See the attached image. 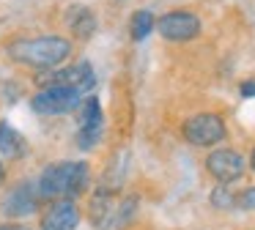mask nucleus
<instances>
[{"instance_id": "obj_18", "label": "nucleus", "mask_w": 255, "mask_h": 230, "mask_svg": "<svg viewBox=\"0 0 255 230\" xmlns=\"http://www.w3.org/2000/svg\"><path fill=\"white\" fill-rule=\"evenodd\" d=\"M0 230H28V228H22V225H6V228H0Z\"/></svg>"}, {"instance_id": "obj_10", "label": "nucleus", "mask_w": 255, "mask_h": 230, "mask_svg": "<svg viewBox=\"0 0 255 230\" xmlns=\"http://www.w3.org/2000/svg\"><path fill=\"white\" fill-rule=\"evenodd\" d=\"M69 30H72L77 38H91L96 33L94 11L85 8V5H74V8L69 11Z\"/></svg>"}, {"instance_id": "obj_20", "label": "nucleus", "mask_w": 255, "mask_h": 230, "mask_svg": "<svg viewBox=\"0 0 255 230\" xmlns=\"http://www.w3.org/2000/svg\"><path fill=\"white\" fill-rule=\"evenodd\" d=\"M250 167L255 170V148H253V153H250Z\"/></svg>"}, {"instance_id": "obj_12", "label": "nucleus", "mask_w": 255, "mask_h": 230, "mask_svg": "<svg viewBox=\"0 0 255 230\" xmlns=\"http://www.w3.org/2000/svg\"><path fill=\"white\" fill-rule=\"evenodd\" d=\"M110 214H113V195L107 192V186H105V189H99L94 197H91L88 217H91V222H94L96 228H105L107 219H110Z\"/></svg>"}, {"instance_id": "obj_14", "label": "nucleus", "mask_w": 255, "mask_h": 230, "mask_svg": "<svg viewBox=\"0 0 255 230\" xmlns=\"http://www.w3.org/2000/svg\"><path fill=\"white\" fill-rule=\"evenodd\" d=\"M156 27V19L148 8H137L132 16V38L134 41H143V38L151 36V30Z\"/></svg>"}, {"instance_id": "obj_1", "label": "nucleus", "mask_w": 255, "mask_h": 230, "mask_svg": "<svg viewBox=\"0 0 255 230\" xmlns=\"http://www.w3.org/2000/svg\"><path fill=\"white\" fill-rule=\"evenodd\" d=\"M88 186V164L85 162H55L41 173L36 192L39 200H74Z\"/></svg>"}, {"instance_id": "obj_19", "label": "nucleus", "mask_w": 255, "mask_h": 230, "mask_svg": "<svg viewBox=\"0 0 255 230\" xmlns=\"http://www.w3.org/2000/svg\"><path fill=\"white\" fill-rule=\"evenodd\" d=\"M3 178H6V167H3V162H0V184H3Z\"/></svg>"}, {"instance_id": "obj_5", "label": "nucleus", "mask_w": 255, "mask_h": 230, "mask_svg": "<svg viewBox=\"0 0 255 230\" xmlns=\"http://www.w3.org/2000/svg\"><path fill=\"white\" fill-rule=\"evenodd\" d=\"M156 30L167 41H192L200 33V19L192 11H167L156 19Z\"/></svg>"}, {"instance_id": "obj_7", "label": "nucleus", "mask_w": 255, "mask_h": 230, "mask_svg": "<svg viewBox=\"0 0 255 230\" xmlns=\"http://www.w3.org/2000/svg\"><path fill=\"white\" fill-rule=\"evenodd\" d=\"M44 82L47 85H66V88H74V91L85 93V91H91V88L96 85V77H94L91 63L80 60V63H72V66H66V69H61V71H52L50 77H44Z\"/></svg>"}, {"instance_id": "obj_13", "label": "nucleus", "mask_w": 255, "mask_h": 230, "mask_svg": "<svg viewBox=\"0 0 255 230\" xmlns=\"http://www.w3.org/2000/svg\"><path fill=\"white\" fill-rule=\"evenodd\" d=\"M102 120H105V115H102L99 99L88 96L83 102V113H80V129H102Z\"/></svg>"}, {"instance_id": "obj_4", "label": "nucleus", "mask_w": 255, "mask_h": 230, "mask_svg": "<svg viewBox=\"0 0 255 230\" xmlns=\"http://www.w3.org/2000/svg\"><path fill=\"white\" fill-rule=\"evenodd\" d=\"M225 134H228L225 120H222L217 113L192 115V118L184 123V140H187L189 145H198V148L217 145V142L225 140Z\"/></svg>"}, {"instance_id": "obj_9", "label": "nucleus", "mask_w": 255, "mask_h": 230, "mask_svg": "<svg viewBox=\"0 0 255 230\" xmlns=\"http://www.w3.org/2000/svg\"><path fill=\"white\" fill-rule=\"evenodd\" d=\"M36 206H39V192H36V186L19 184L6 195V200H3V214L11 217V219L30 217V214L36 211Z\"/></svg>"}, {"instance_id": "obj_3", "label": "nucleus", "mask_w": 255, "mask_h": 230, "mask_svg": "<svg viewBox=\"0 0 255 230\" xmlns=\"http://www.w3.org/2000/svg\"><path fill=\"white\" fill-rule=\"evenodd\" d=\"M83 104V93L66 85H47L30 99V107L39 115H66Z\"/></svg>"}, {"instance_id": "obj_2", "label": "nucleus", "mask_w": 255, "mask_h": 230, "mask_svg": "<svg viewBox=\"0 0 255 230\" xmlns=\"http://www.w3.org/2000/svg\"><path fill=\"white\" fill-rule=\"evenodd\" d=\"M8 55H11V60L25 63L30 69H52L72 55V41L63 36L19 38V41L8 44Z\"/></svg>"}, {"instance_id": "obj_8", "label": "nucleus", "mask_w": 255, "mask_h": 230, "mask_svg": "<svg viewBox=\"0 0 255 230\" xmlns=\"http://www.w3.org/2000/svg\"><path fill=\"white\" fill-rule=\"evenodd\" d=\"M80 225V208L74 200H52L41 217L39 230H77Z\"/></svg>"}, {"instance_id": "obj_15", "label": "nucleus", "mask_w": 255, "mask_h": 230, "mask_svg": "<svg viewBox=\"0 0 255 230\" xmlns=\"http://www.w3.org/2000/svg\"><path fill=\"white\" fill-rule=\"evenodd\" d=\"M211 206L220 208V211L236 208V195H231V189H228L225 184H222V186H214V192H211Z\"/></svg>"}, {"instance_id": "obj_6", "label": "nucleus", "mask_w": 255, "mask_h": 230, "mask_svg": "<svg viewBox=\"0 0 255 230\" xmlns=\"http://www.w3.org/2000/svg\"><path fill=\"white\" fill-rule=\"evenodd\" d=\"M206 170L214 175L220 184H233L236 178L244 175V159L242 153L231 151V148H217L206 159Z\"/></svg>"}, {"instance_id": "obj_16", "label": "nucleus", "mask_w": 255, "mask_h": 230, "mask_svg": "<svg viewBox=\"0 0 255 230\" xmlns=\"http://www.w3.org/2000/svg\"><path fill=\"white\" fill-rule=\"evenodd\" d=\"M236 206L244 211H255V186H247L242 195H236Z\"/></svg>"}, {"instance_id": "obj_17", "label": "nucleus", "mask_w": 255, "mask_h": 230, "mask_svg": "<svg viewBox=\"0 0 255 230\" xmlns=\"http://www.w3.org/2000/svg\"><path fill=\"white\" fill-rule=\"evenodd\" d=\"M242 96H244V99H255V80L242 82Z\"/></svg>"}, {"instance_id": "obj_11", "label": "nucleus", "mask_w": 255, "mask_h": 230, "mask_svg": "<svg viewBox=\"0 0 255 230\" xmlns=\"http://www.w3.org/2000/svg\"><path fill=\"white\" fill-rule=\"evenodd\" d=\"M0 153L8 159H17L25 153V137L8 120H0Z\"/></svg>"}]
</instances>
